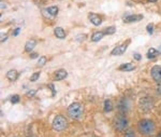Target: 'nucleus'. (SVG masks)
Instances as JSON below:
<instances>
[{
    "label": "nucleus",
    "instance_id": "15",
    "mask_svg": "<svg viewBox=\"0 0 161 137\" xmlns=\"http://www.w3.org/2000/svg\"><path fill=\"white\" fill-rule=\"evenodd\" d=\"M117 108H118L121 112H123V111L127 110V109H128V104H127V101H126L125 98H123V99H120V101H119L118 105H117Z\"/></svg>",
    "mask_w": 161,
    "mask_h": 137
},
{
    "label": "nucleus",
    "instance_id": "22",
    "mask_svg": "<svg viewBox=\"0 0 161 137\" xmlns=\"http://www.w3.org/2000/svg\"><path fill=\"white\" fill-rule=\"evenodd\" d=\"M45 63H46V57L41 56L40 59H39V61H38V66H39V67H41V66H43Z\"/></svg>",
    "mask_w": 161,
    "mask_h": 137
},
{
    "label": "nucleus",
    "instance_id": "12",
    "mask_svg": "<svg viewBox=\"0 0 161 137\" xmlns=\"http://www.w3.org/2000/svg\"><path fill=\"white\" fill-rule=\"evenodd\" d=\"M134 68H135L134 65H132L131 63H127V64L120 65L118 69L120 70V71H131V70H134Z\"/></svg>",
    "mask_w": 161,
    "mask_h": 137
},
{
    "label": "nucleus",
    "instance_id": "24",
    "mask_svg": "<svg viewBox=\"0 0 161 137\" xmlns=\"http://www.w3.org/2000/svg\"><path fill=\"white\" fill-rule=\"evenodd\" d=\"M18 101H20V96H18V95H13V96L11 97L12 104H17Z\"/></svg>",
    "mask_w": 161,
    "mask_h": 137
},
{
    "label": "nucleus",
    "instance_id": "9",
    "mask_svg": "<svg viewBox=\"0 0 161 137\" xmlns=\"http://www.w3.org/2000/svg\"><path fill=\"white\" fill-rule=\"evenodd\" d=\"M67 76H68V72L66 71L65 69H59L55 72V74H54V79L57 81H60V80H63V79L67 78Z\"/></svg>",
    "mask_w": 161,
    "mask_h": 137
},
{
    "label": "nucleus",
    "instance_id": "19",
    "mask_svg": "<svg viewBox=\"0 0 161 137\" xmlns=\"http://www.w3.org/2000/svg\"><path fill=\"white\" fill-rule=\"evenodd\" d=\"M113 110V105H112V101L110 99H106L104 101V111L105 112H110V111Z\"/></svg>",
    "mask_w": 161,
    "mask_h": 137
},
{
    "label": "nucleus",
    "instance_id": "4",
    "mask_svg": "<svg viewBox=\"0 0 161 137\" xmlns=\"http://www.w3.org/2000/svg\"><path fill=\"white\" fill-rule=\"evenodd\" d=\"M128 126V119L125 115H118L115 118V127L118 131H123Z\"/></svg>",
    "mask_w": 161,
    "mask_h": 137
},
{
    "label": "nucleus",
    "instance_id": "8",
    "mask_svg": "<svg viewBox=\"0 0 161 137\" xmlns=\"http://www.w3.org/2000/svg\"><path fill=\"white\" fill-rule=\"evenodd\" d=\"M88 18H89L90 22L94 25H96V26H99V25H101V23H102V18L96 13H89L88 14Z\"/></svg>",
    "mask_w": 161,
    "mask_h": 137
},
{
    "label": "nucleus",
    "instance_id": "14",
    "mask_svg": "<svg viewBox=\"0 0 161 137\" xmlns=\"http://www.w3.org/2000/svg\"><path fill=\"white\" fill-rule=\"evenodd\" d=\"M37 42L36 40H28L26 42V45H25V50H26V52H31L32 49H34V47H36Z\"/></svg>",
    "mask_w": 161,
    "mask_h": 137
},
{
    "label": "nucleus",
    "instance_id": "11",
    "mask_svg": "<svg viewBox=\"0 0 161 137\" xmlns=\"http://www.w3.org/2000/svg\"><path fill=\"white\" fill-rule=\"evenodd\" d=\"M143 18V15H128L123 17V22L126 23H132V22H138Z\"/></svg>",
    "mask_w": 161,
    "mask_h": 137
},
{
    "label": "nucleus",
    "instance_id": "32",
    "mask_svg": "<svg viewBox=\"0 0 161 137\" xmlns=\"http://www.w3.org/2000/svg\"><path fill=\"white\" fill-rule=\"evenodd\" d=\"M7 38H8V36H3V34H2V36H1V42L7 40Z\"/></svg>",
    "mask_w": 161,
    "mask_h": 137
},
{
    "label": "nucleus",
    "instance_id": "1",
    "mask_svg": "<svg viewBox=\"0 0 161 137\" xmlns=\"http://www.w3.org/2000/svg\"><path fill=\"white\" fill-rule=\"evenodd\" d=\"M138 128L139 131L142 133V134L145 135H149L152 134L155 132V128H156V125L155 123L149 119H143L138 123Z\"/></svg>",
    "mask_w": 161,
    "mask_h": 137
},
{
    "label": "nucleus",
    "instance_id": "18",
    "mask_svg": "<svg viewBox=\"0 0 161 137\" xmlns=\"http://www.w3.org/2000/svg\"><path fill=\"white\" fill-rule=\"evenodd\" d=\"M104 37V32H95L94 35H92L91 37V40L94 41V42H98V41H100L101 39Z\"/></svg>",
    "mask_w": 161,
    "mask_h": 137
},
{
    "label": "nucleus",
    "instance_id": "33",
    "mask_svg": "<svg viewBox=\"0 0 161 137\" xmlns=\"http://www.w3.org/2000/svg\"><path fill=\"white\" fill-rule=\"evenodd\" d=\"M1 8H2V9H3V8H5V5H3L2 1H1Z\"/></svg>",
    "mask_w": 161,
    "mask_h": 137
},
{
    "label": "nucleus",
    "instance_id": "16",
    "mask_svg": "<svg viewBox=\"0 0 161 137\" xmlns=\"http://www.w3.org/2000/svg\"><path fill=\"white\" fill-rule=\"evenodd\" d=\"M17 77H18V72L16 71L15 69L10 70V71H8V74H7V78L9 79V80H12V81L16 80Z\"/></svg>",
    "mask_w": 161,
    "mask_h": 137
},
{
    "label": "nucleus",
    "instance_id": "34",
    "mask_svg": "<svg viewBox=\"0 0 161 137\" xmlns=\"http://www.w3.org/2000/svg\"><path fill=\"white\" fill-rule=\"evenodd\" d=\"M158 51H159V53H161V44L159 45V48H158Z\"/></svg>",
    "mask_w": 161,
    "mask_h": 137
},
{
    "label": "nucleus",
    "instance_id": "35",
    "mask_svg": "<svg viewBox=\"0 0 161 137\" xmlns=\"http://www.w3.org/2000/svg\"><path fill=\"white\" fill-rule=\"evenodd\" d=\"M148 1H150V2H155V1H157V0H148Z\"/></svg>",
    "mask_w": 161,
    "mask_h": 137
},
{
    "label": "nucleus",
    "instance_id": "3",
    "mask_svg": "<svg viewBox=\"0 0 161 137\" xmlns=\"http://www.w3.org/2000/svg\"><path fill=\"white\" fill-rule=\"evenodd\" d=\"M52 126H53V130L57 131V132H61V131H65L68 126V121L63 116H56L54 118L53 123H52Z\"/></svg>",
    "mask_w": 161,
    "mask_h": 137
},
{
    "label": "nucleus",
    "instance_id": "36",
    "mask_svg": "<svg viewBox=\"0 0 161 137\" xmlns=\"http://www.w3.org/2000/svg\"><path fill=\"white\" fill-rule=\"evenodd\" d=\"M158 137H161V133H160V134H159V136Z\"/></svg>",
    "mask_w": 161,
    "mask_h": 137
},
{
    "label": "nucleus",
    "instance_id": "20",
    "mask_svg": "<svg viewBox=\"0 0 161 137\" xmlns=\"http://www.w3.org/2000/svg\"><path fill=\"white\" fill-rule=\"evenodd\" d=\"M115 32H116V28H115L114 26H110V27H107V28H105V30L103 32L106 35H113Z\"/></svg>",
    "mask_w": 161,
    "mask_h": 137
},
{
    "label": "nucleus",
    "instance_id": "6",
    "mask_svg": "<svg viewBox=\"0 0 161 137\" xmlns=\"http://www.w3.org/2000/svg\"><path fill=\"white\" fill-rule=\"evenodd\" d=\"M150 74H152V79H154L156 82L160 83L161 82V66H159V65L154 66V67L152 68Z\"/></svg>",
    "mask_w": 161,
    "mask_h": 137
},
{
    "label": "nucleus",
    "instance_id": "2",
    "mask_svg": "<svg viewBox=\"0 0 161 137\" xmlns=\"http://www.w3.org/2000/svg\"><path fill=\"white\" fill-rule=\"evenodd\" d=\"M83 107L80 103H73L68 107V115L72 119H78L82 117Z\"/></svg>",
    "mask_w": 161,
    "mask_h": 137
},
{
    "label": "nucleus",
    "instance_id": "7",
    "mask_svg": "<svg viewBox=\"0 0 161 137\" xmlns=\"http://www.w3.org/2000/svg\"><path fill=\"white\" fill-rule=\"evenodd\" d=\"M43 12H44L45 15L48 16L49 18H53L57 15V13H58V7H56V6L48 7V8H46V9H45Z\"/></svg>",
    "mask_w": 161,
    "mask_h": 137
},
{
    "label": "nucleus",
    "instance_id": "25",
    "mask_svg": "<svg viewBox=\"0 0 161 137\" xmlns=\"http://www.w3.org/2000/svg\"><path fill=\"white\" fill-rule=\"evenodd\" d=\"M146 29H147V32L149 35H152V32H154V25L152 24H148L147 27H146Z\"/></svg>",
    "mask_w": 161,
    "mask_h": 137
},
{
    "label": "nucleus",
    "instance_id": "27",
    "mask_svg": "<svg viewBox=\"0 0 161 137\" xmlns=\"http://www.w3.org/2000/svg\"><path fill=\"white\" fill-rule=\"evenodd\" d=\"M47 0H34V2L38 3V5H44V3H46Z\"/></svg>",
    "mask_w": 161,
    "mask_h": 137
},
{
    "label": "nucleus",
    "instance_id": "13",
    "mask_svg": "<svg viewBox=\"0 0 161 137\" xmlns=\"http://www.w3.org/2000/svg\"><path fill=\"white\" fill-rule=\"evenodd\" d=\"M54 34H55V36H56L57 38H59V39H63L66 37L65 30H63L61 27H56V28L54 29Z\"/></svg>",
    "mask_w": 161,
    "mask_h": 137
},
{
    "label": "nucleus",
    "instance_id": "30",
    "mask_svg": "<svg viewBox=\"0 0 161 137\" xmlns=\"http://www.w3.org/2000/svg\"><path fill=\"white\" fill-rule=\"evenodd\" d=\"M157 93H158L159 95H161V82L158 84V88H157Z\"/></svg>",
    "mask_w": 161,
    "mask_h": 137
},
{
    "label": "nucleus",
    "instance_id": "26",
    "mask_svg": "<svg viewBox=\"0 0 161 137\" xmlns=\"http://www.w3.org/2000/svg\"><path fill=\"white\" fill-rule=\"evenodd\" d=\"M133 59H137V61H141L142 56H141V55H140V54L134 53V54H133Z\"/></svg>",
    "mask_w": 161,
    "mask_h": 137
},
{
    "label": "nucleus",
    "instance_id": "21",
    "mask_svg": "<svg viewBox=\"0 0 161 137\" xmlns=\"http://www.w3.org/2000/svg\"><path fill=\"white\" fill-rule=\"evenodd\" d=\"M123 137H135V134H134V131L132 128H128L125 133V136Z\"/></svg>",
    "mask_w": 161,
    "mask_h": 137
},
{
    "label": "nucleus",
    "instance_id": "31",
    "mask_svg": "<svg viewBox=\"0 0 161 137\" xmlns=\"http://www.w3.org/2000/svg\"><path fill=\"white\" fill-rule=\"evenodd\" d=\"M30 57H31V59H36V57H38V53H32V54H30Z\"/></svg>",
    "mask_w": 161,
    "mask_h": 137
},
{
    "label": "nucleus",
    "instance_id": "29",
    "mask_svg": "<svg viewBox=\"0 0 161 137\" xmlns=\"http://www.w3.org/2000/svg\"><path fill=\"white\" fill-rule=\"evenodd\" d=\"M20 28L18 27V28H16L15 30H14V32H13V36H17L18 34H20Z\"/></svg>",
    "mask_w": 161,
    "mask_h": 137
},
{
    "label": "nucleus",
    "instance_id": "17",
    "mask_svg": "<svg viewBox=\"0 0 161 137\" xmlns=\"http://www.w3.org/2000/svg\"><path fill=\"white\" fill-rule=\"evenodd\" d=\"M159 54V51L158 50H156V49H154V48H150L149 50H148V52H147V59H155V57L157 56Z\"/></svg>",
    "mask_w": 161,
    "mask_h": 137
},
{
    "label": "nucleus",
    "instance_id": "23",
    "mask_svg": "<svg viewBox=\"0 0 161 137\" xmlns=\"http://www.w3.org/2000/svg\"><path fill=\"white\" fill-rule=\"evenodd\" d=\"M39 77H40V71L34 72V74H32L31 77H30V81H37L39 79Z\"/></svg>",
    "mask_w": 161,
    "mask_h": 137
},
{
    "label": "nucleus",
    "instance_id": "5",
    "mask_svg": "<svg viewBox=\"0 0 161 137\" xmlns=\"http://www.w3.org/2000/svg\"><path fill=\"white\" fill-rule=\"evenodd\" d=\"M152 106H154V101H152L150 97L146 96V97H143V98L140 99V107H141L144 111H149L152 108Z\"/></svg>",
    "mask_w": 161,
    "mask_h": 137
},
{
    "label": "nucleus",
    "instance_id": "10",
    "mask_svg": "<svg viewBox=\"0 0 161 137\" xmlns=\"http://www.w3.org/2000/svg\"><path fill=\"white\" fill-rule=\"evenodd\" d=\"M127 48H128V44H127V43H126V44L118 45V47H116L115 49H113L112 55H121V54L125 53V51L127 50Z\"/></svg>",
    "mask_w": 161,
    "mask_h": 137
},
{
    "label": "nucleus",
    "instance_id": "28",
    "mask_svg": "<svg viewBox=\"0 0 161 137\" xmlns=\"http://www.w3.org/2000/svg\"><path fill=\"white\" fill-rule=\"evenodd\" d=\"M34 94H36V91H34V90L29 91V92H27V95H28V96H34Z\"/></svg>",
    "mask_w": 161,
    "mask_h": 137
}]
</instances>
